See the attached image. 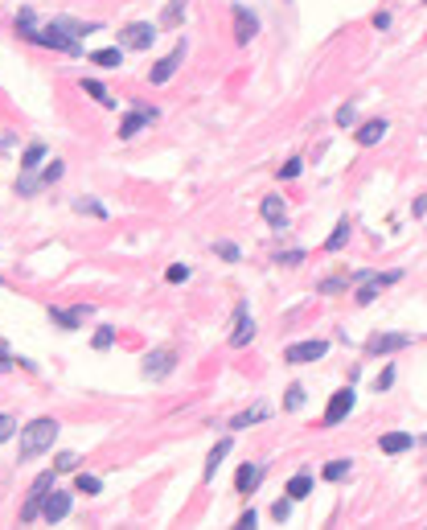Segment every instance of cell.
I'll return each instance as SVG.
<instances>
[{
    "label": "cell",
    "instance_id": "9c48e42d",
    "mask_svg": "<svg viewBox=\"0 0 427 530\" xmlns=\"http://www.w3.org/2000/svg\"><path fill=\"white\" fill-rule=\"evenodd\" d=\"M353 403H357V399H353V391H349V387H341V391H333V395H329V407H325V428L341 424L345 415L353 411Z\"/></svg>",
    "mask_w": 427,
    "mask_h": 530
},
{
    "label": "cell",
    "instance_id": "8992f818",
    "mask_svg": "<svg viewBox=\"0 0 427 530\" xmlns=\"http://www.w3.org/2000/svg\"><path fill=\"white\" fill-rule=\"evenodd\" d=\"M181 62H185V42H177V45H172L169 54H165V58H161V62H156V66L148 70V79H152L156 87H161V83H169L172 74H177V66H181Z\"/></svg>",
    "mask_w": 427,
    "mask_h": 530
},
{
    "label": "cell",
    "instance_id": "7402d4cb",
    "mask_svg": "<svg viewBox=\"0 0 427 530\" xmlns=\"http://www.w3.org/2000/svg\"><path fill=\"white\" fill-rule=\"evenodd\" d=\"M230 448H234V440H230V436H226V440H218V444H214V448H210V456H206V473H202L206 481H210L214 473H218V465H222V456H226Z\"/></svg>",
    "mask_w": 427,
    "mask_h": 530
},
{
    "label": "cell",
    "instance_id": "4dcf8cb0",
    "mask_svg": "<svg viewBox=\"0 0 427 530\" xmlns=\"http://www.w3.org/2000/svg\"><path fill=\"white\" fill-rule=\"evenodd\" d=\"M214 255H222L226 264H239V259H243V251H239L234 243H226V239H222V243H214Z\"/></svg>",
    "mask_w": 427,
    "mask_h": 530
},
{
    "label": "cell",
    "instance_id": "52a82bcc",
    "mask_svg": "<svg viewBox=\"0 0 427 530\" xmlns=\"http://www.w3.org/2000/svg\"><path fill=\"white\" fill-rule=\"evenodd\" d=\"M325 350H329V346H325V342H316V337H312V342H292V346L284 350V362H292V366H308V362L325 358Z\"/></svg>",
    "mask_w": 427,
    "mask_h": 530
},
{
    "label": "cell",
    "instance_id": "ffe728a7",
    "mask_svg": "<svg viewBox=\"0 0 427 530\" xmlns=\"http://www.w3.org/2000/svg\"><path fill=\"white\" fill-rule=\"evenodd\" d=\"M284 493H288L292 501H304V497L312 493V473H296V477H288V485H284Z\"/></svg>",
    "mask_w": 427,
    "mask_h": 530
},
{
    "label": "cell",
    "instance_id": "5b68a950",
    "mask_svg": "<svg viewBox=\"0 0 427 530\" xmlns=\"http://www.w3.org/2000/svg\"><path fill=\"white\" fill-rule=\"evenodd\" d=\"M152 42H156V25H148V21H131V25H124V33H120V45L124 49H148Z\"/></svg>",
    "mask_w": 427,
    "mask_h": 530
},
{
    "label": "cell",
    "instance_id": "ac0fdd59",
    "mask_svg": "<svg viewBox=\"0 0 427 530\" xmlns=\"http://www.w3.org/2000/svg\"><path fill=\"white\" fill-rule=\"evenodd\" d=\"M90 62H95V66H107V70H115V66H124V45H107V49H95V54H90Z\"/></svg>",
    "mask_w": 427,
    "mask_h": 530
},
{
    "label": "cell",
    "instance_id": "7c38bea8",
    "mask_svg": "<svg viewBox=\"0 0 427 530\" xmlns=\"http://www.w3.org/2000/svg\"><path fill=\"white\" fill-rule=\"evenodd\" d=\"M251 337H255V321H251L247 305H239V312H234V333H230V346H234V350H243V346H251Z\"/></svg>",
    "mask_w": 427,
    "mask_h": 530
},
{
    "label": "cell",
    "instance_id": "4316f807",
    "mask_svg": "<svg viewBox=\"0 0 427 530\" xmlns=\"http://www.w3.org/2000/svg\"><path fill=\"white\" fill-rule=\"evenodd\" d=\"M38 189H45L42 177H33V173H21V177H17V193H21V198H33Z\"/></svg>",
    "mask_w": 427,
    "mask_h": 530
},
{
    "label": "cell",
    "instance_id": "30bf717a",
    "mask_svg": "<svg viewBox=\"0 0 427 530\" xmlns=\"http://www.w3.org/2000/svg\"><path fill=\"white\" fill-rule=\"evenodd\" d=\"M407 346H411V333H374V337L366 342V353H374V358H382V353L407 350Z\"/></svg>",
    "mask_w": 427,
    "mask_h": 530
},
{
    "label": "cell",
    "instance_id": "484cf974",
    "mask_svg": "<svg viewBox=\"0 0 427 530\" xmlns=\"http://www.w3.org/2000/svg\"><path fill=\"white\" fill-rule=\"evenodd\" d=\"M349 230H353V226H349V218H341L337 226H333V234L325 239V251H341V243L349 239Z\"/></svg>",
    "mask_w": 427,
    "mask_h": 530
},
{
    "label": "cell",
    "instance_id": "74e56055",
    "mask_svg": "<svg viewBox=\"0 0 427 530\" xmlns=\"http://www.w3.org/2000/svg\"><path fill=\"white\" fill-rule=\"evenodd\" d=\"M62 173H66V165H62V161H49V165H45V173H42V181H45V185H54Z\"/></svg>",
    "mask_w": 427,
    "mask_h": 530
},
{
    "label": "cell",
    "instance_id": "ba28073f",
    "mask_svg": "<svg viewBox=\"0 0 427 530\" xmlns=\"http://www.w3.org/2000/svg\"><path fill=\"white\" fill-rule=\"evenodd\" d=\"M70 506H74V497H70L66 489L54 485V489H49V497H45V506H42V518L54 527V522H62V518L70 514Z\"/></svg>",
    "mask_w": 427,
    "mask_h": 530
},
{
    "label": "cell",
    "instance_id": "60d3db41",
    "mask_svg": "<svg viewBox=\"0 0 427 530\" xmlns=\"http://www.w3.org/2000/svg\"><path fill=\"white\" fill-rule=\"evenodd\" d=\"M13 432H17V419L13 415H0V444L13 440Z\"/></svg>",
    "mask_w": 427,
    "mask_h": 530
},
{
    "label": "cell",
    "instance_id": "f35d334b",
    "mask_svg": "<svg viewBox=\"0 0 427 530\" xmlns=\"http://www.w3.org/2000/svg\"><path fill=\"white\" fill-rule=\"evenodd\" d=\"M165 280H169V284H185V280H189V267H185V264H172L169 271H165Z\"/></svg>",
    "mask_w": 427,
    "mask_h": 530
},
{
    "label": "cell",
    "instance_id": "bcb514c9",
    "mask_svg": "<svg viewBox=\"0 0 427 530\" xmlns=\"http://www.w3.org/2000/svg\"><path fill=\"white\" fill-rule=\"evenodd\" d=\"M390 25V13H374V29H386Z\"/></svg>",
    "mask_w": 427,
    "mask_h": 530
},
{
    "label": "cell",
    "instance_id": "5bb4252c",
    "mask_svg": "<svg viewBox=\"0 0 427 530\" xmlns=\"http://www.w3.org/2000/svg\"><path fill=\"white\" fill-rule=\"evenodd\" d=\"M255 33H259V17L251 13V8L234 4V38H239V45H247Z\"/></svg>",
    "mask_w": 427,
    "mask_h": 530
},
{
    "label": "cell",
    "instance_id": "603a6c76",
    "mask_svg": "<svg viewBox=\"0 0 427 530\" xmlns=\"http://www.w3.org/2000/svg\"><path fill=\"white\" fill-rule=\"evenodd\" d=\"M83 90H86V95H90V99H95V103H99V107H115V99H111V90L103 87L99 79H83Z\"/></svg>",
    "mask_w": 427,
    "mask_h": 530
},
{
    "label": "cell",
    "instance_id": "83f0119b",
    "mask_svg": "<svg viewBox=\"0 0 427 530\" xmlns=\"http://www.w3.org/2000/svg\"><path fill=\"white\" fill-rule=\"evenodd\" d=\"M74 210L79 214H90V218H107V206H99L95 198H74Z\"/></svg>",
    "mask_w": 427,
    "mask_h": 530
},
{
    "label": "cell",
    "instance_id": "d590c367",
    "mask_svg": "<svg viewBox=\"0 0 427 530\" xmlns=\"http://www.w3.org/2000/svg\"><path fill=\"white\" fill-rule=\"evenodd\" d=\"M54 469H58V473H74V469H79V456H74V452H58Z\"/></svg>",
    "mask_w": 427,
    "mask_h": 530
},
{
    "label": "cell",
    "instance_id": "f546056e",
    "mask_svg": "<svg viewBox=\"0 0 427 530\" xmlns=\"http://www.w3.org/2000/svg\"><path fill=\"white\" fill-rule=\"evenodd\" d=\"M349 469H353L349 460H329V465H325V481H345Z\"/></svg>",
    "mask_w": 427,
    "mask_h": 530
},
{
    "label": "cell",
    "instance_id": "3957f363",
    "mask_svg": "<svg viewBox=\"0 0 427 530\" xmlns=\"http://www.w3.org/2000/svg\"><path fill=\"white\" fill-rule=\"evenodd\" d=\"M38 45H49V49H62V54H83V42L70 33V29H62L58 21H49L42 33H38Z\"/></svg>",
    "mask_w": 427,
    "mask_h": 530
},
{
    "label": "cell",
    "instance_id": "9a60e30c",
    "mask_svg": "<svg viewBox=\"0 0 427 530\" xmlns=\"http://www.w3.org/2000/svg\"><path fill=\"white\" fill-rule=\"evenodd\" d=\"M378 448H382L386 456H398V452H411L415 448V436L411 432H386L382 440H378Z\"/></svg>",
    "mask_w": 427,
    "mask_h": 530
},
{
    "label": "cell",
    "instance_id": "8fae6325",
    "mask_svg": "<svg viewBox=\"0 0 427 530\" xmlns=\"http://www.w3.org/2000/svg\"><path fill=\"white\" fill-rule=\"evenodd\" d=\"M90 305H79V309H49V321L58 325V329H66V333H74V329H83V321L90 316Z\"/></svg>",
    "mask_w": 427,
    "mask_h": 530
},
{
    "label": "cell",
    "instance_id": "7a4b0ae2",
    "mask_svg": "<svg viewBox=\"0 0 427 530\" xmlns=\"http://www.w3.org/2000/svg\"><path fill=\"white\" fill-rule=\"evenodd\" d=\"M54 481H58V469H49V473H42V477L33 481L29 497H25V506H21V522L42 518V506H45V497H49V489H54Z\"/></svg>",
    "mask_w": 427,
    "mask_h": 530
},
{
    "label": "cell",
    "instance_id": "d4e9b609",
    "mask_svg": "<svg viewBox=\"0 0 427 530\" xmlns=\"http://www.w3.org/2000/svg\"><path fill=\"white\" fill-rule=\"evenodd\" d=\"M42 161H45V144H29V148L21 152V173H33Z\"/></svg>",
    "mask_w": 427,
    "mask_h": 530
},
{
    "label": "cell",
    "instance_id": "7bdbcfd3",
    "mask_svg": "<svg viewBox=\"0 0 427 530\" xmlns=\"http://www.w3.org/2000/svg\"><path fill=\"white\" fill-rule=\"evenodd\" d=\"M275 264H284V267H296V264H304V251H284Z\"/></svg>",
    "mask_w": 427,
    "mask_h": 530
},
{
    "label": "cell",
    "instance_id": "836d02e7",
    "mask_svg": "<svg viewBox=\"0 0 427 530\" xmlns=\"http://www.w3.org/2000/svg\"><path fill=\"white\" fill-rule=\"evenodd\" d=\"M74 489H79V493H99L103 481H99V477H90V473H79V477H74Z\"/></svg>",
    "mask_w": 427,
    "mask_h": 530
},
{
    "label": "cell",
    "instance_id": "1f68e13d",
    "mask_svg": "<svg viewBox=\"0 0 427 530\" xmlns=\"http://www.w3.org/2000/svg\"><path fill=\"white\" fill-rule=\"evenodd\" d=\"M181 17H185V0H169V8H165V17H161V25H177V21H181Z\"/></svg>",
    "mask_w": 427,
    "mask_h": 530
},
{
    "label": "cell",
    "instance_id": "8d00e7d4",
    "mask_svg": "<svg viewBox=\"0 0 427 530\" xmlns=\"http://www.w3.org/2000/svg\"><path fill=\"white\" fill-rule=\"evenodd\" d=\"M271 518H275V522H288V518H292V497H280V501L271 506Z\"/></svg>",
    "mask_w": 427,
    "mask_h": 530
},
{
    "label": "cell",
    "instance_id": "2e32d148",
    "mask_svg": "<svg viewBox=\"0 0 427 530\" xmlns=\"http://www.w3.org/2000/svg\"><path fill=\"white\" fill-rule=\"evenodd\" d=\"M259 481H263V465H239V473H234V489L239 493H251Z\"/></svg>",
    "mask_w": 427,
    "mask_h": 530
},
{
    "label": "cell",
    "instance_id": "b9f144b4",
    "mask_svg": "<svg viewBox=\"0 0 427 530\" xmlns=\"http://www.w3.org/2000/svg\"><path fill=\"white\" fill-rule=\"evenodd\" d=\"M345 275H333V280H321V292H345Z\"/></svg>",
    "mask_w": 427,
    "mask_h": 530
},
{
    "label": "cell",
    "instance_id": "d6986e66",
    "mask_svg": "<svg viewBox=\"0 0 427 530\" xmlns=\"http://www.w3.org/2000/svg\"><path fill=\"white\" fill-rule=\"evenodd\" d=\"M17 33H21L25 42L38 45V33H42V29H38V17H33V8H21V13H17Z\"/></svg>",
    "mask_w": 427,
    "mask_h": 530
},
{
    "label": "cell",
    "instance_id": "e0dca14e",
    "mask_svg": "<svg viewBox=\"0 0 427 530\" xmlns=\"http://www.w3.org/2000/svg\"><path fill=\"white\" fill-rule=\"evenodd\" d=\"M259 214H263V218L271 222L275 230H284V226H288V210H284V202H280V198H263Z\"/></svg>",
    "mask_w": 427,
    "mask_h": 530
},
{
    "label": "cell",
    "instance_id": "4fadbf2b",
    "mask_svg": "<svg viewBox=\"0 0 427 530\" xmlns=\"http://www.w3.org/2000/svg\"><path fill=\"white\" fill-rule=\"evenodd\" d=\"M152 120H156V107H136V111H128V115H124V124H120V136H124V140H131L136 132H144Z\"/></svg>",
    "mask_w": 427,
    "mask_h": 530
},
{
    "label": "cell",
    "instance_id": "44dd1931",
    "mask_svg": "<svg viewBox=\"0 0 427 530\" xmlns=\"http://www.w3.org/2000/svg\"><path fill=\"white\" fill-rule=\"evenodd\" d=\"M382 136H386V120H370V124H362V128H357V144H362V148H370V144H378Z\"/></svg>",
    "mask_w": 427,
    "mask_h": 530
},
{
    "label": "cell",
    "instance_id": "ab89813d",
    "mask_svg": "<svg viewBox=\"0 0 427 530\" xmlns=\"http://www.w3.org/2000/svg\"><path fill=\"white\" fill-rule=\"evenodd\" d=\"M300 169H304V161H300V156H292L288 165H280V177H284V181H292V177H300Z\"/></svg>",
    "mask_w": 427,
    "mask_h": 530
},
{
    "label": "cell",
    "instance_id": "7dc6e473",
    "mask_svg": "<svg viewBox=\"0 0 427 530\" xmlns=\"http://www.w3.org/2000/svg\"><path fill=\"white\" fill-rule=\"evenodd\" d=\"M424 4H427V0H424Z\"/></svg>",
    "mask_w": 427,
    "mask_h": 530
},
{
    "label": "cell",
    "instance_id": "f6af8a7d",
    "mask_svg": "<svg viewBox=\"0 0 427 530\" xmlns=\"http://www.w3.org/2000/svg\"><path fill=\"white\" fill-rule=\"evenodd\" d=\"M390 383H394V366H386L382 374H378V391H386V387H390Z\"/></svg>",
    "mask_w": 427,
    "mask_h": 530
},
{
    "label": "cell",
    "instance_id": "ee69618b",
    "mask_svg": "<svg viewBox=\"0 0 427 530\" xmlns=\"http://www.w3.org/2000/svg\"><path fill=\"white\" fill-rule=\"evenodd\" d=\"M13 362H17V358H13V353H8V346L0 342V374H4V370H13Z\"/></svg>",
    "mask_w": 427,
    "mask_h": 530
},
{
    "label": "cell",
    "instance_id": "6da1fadb",
    "mask_svg": "<svg viewBox=\"0 0 427 530\" xmlns=\"http://www.w3.org/2000/svg\"><path fill=\"white\" fill-rule=\"evenodd\" d=\"M54 440H58V419L42 415V419L25 424V428H21V460H33V456L49 452Z\"/></svg>",
    "mask_w": 427,
    "mask_h": 530
},
{
    "label": "cell",
    "instance_id": "f1b7e54d",
    "mask_svg": "<svg viewBox=\"0 0 427 530\" xmlns=\"http://www.w3.org/2000/svg\"><path fill=\"white\" fill-rule=\"evenodd\" d=\"M90 346H95V350H111V346H115V329H111V325H99L95 337H90Z\"/></svg>",
    "mask_w": 427,
    "mask_h": 530
},
{
    "label": "cell",
    "instance_id": "cb8c5ba5",
    "mask_svg": "<svg viewBox=\"0 0 427 530\" xmlns=\"http://www.w3.org/2000/svg\"><path fill=\"white\" fill-rule=\"evenodd\" d=\"M267 415H271V407H263V403H259V407H251V411L234 415V419H230V428H234V432H239V428H251V424H259V419H267Z\"/></svg>",
    "mask_w": 427,
    "mask_h": 530
},
{
    "label": "cell",
    "instance_id": "d6a6232c",
    "mask_svg": "<svg viewBox=\"0 0 427 530\" xmlns=\"http://www.w3.org/2000/svg\"><path fill=\"white\" fill-rule=\"evenodd\" d=\"M284 407H288V411H300V407H304V387H300V383H292V387H288Z\"/></svg>",
    "mask_w": 427,
    "mask_h": 530
},
{
    "label": "cell",
    "instance_id": "e575fe53",
    "mask_svg": "<svg viewBox=\"0 0 427 530\" xmlns=\"http://www.w3.org/2000/svg\"><path fill=\"white\" fill-rule=\"evenodd\" d=\"M333 120H337V128H353V120H357V107H353V103H341Z\"/></svg>",
    "mask_w": 427,
    "mask_h": 530
},
{
    "label": "cell",
    "instance_id": "277c9868",
    "mask_svg": "<svg viewBox=\"0 0 427 530\" xmlns=\"http://www.w3.org/2000/svg\"><path fill=\"white\" fill-rule=\"evenodd\" d=\"M172 366H177V353L172 350H148L144 353V378H152V383H161V378H169Z\"/></svg>",
    "mask_w": 427,
    "mask_h": 530
}]
</instances>
